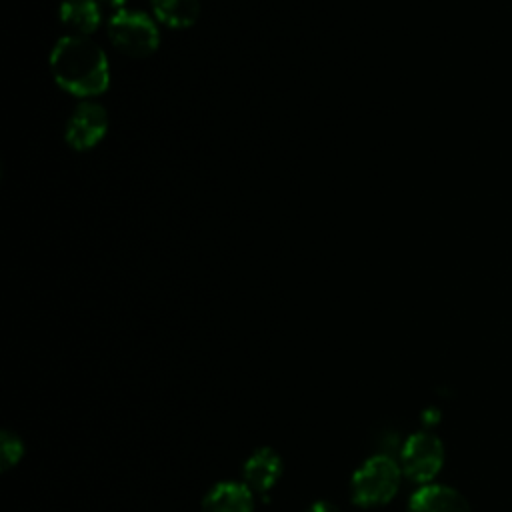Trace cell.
I'll return each instance as SVG.
<instances>
[{"label": "cell", "instance_id": "1", "mask_svg": "<svg viewBox=\"0 0 512 512\" xmlns=\"http://www.w3.org/2000/svg\"><path fill=\"white\" fill-rule=\"evenodd\" d=\"M50 70L62 90L80 98L98 96L110 84L106 54L88 36L60 38L50 52Z\"/></svg>", "mask_w": 512, "mask_h": 512}, {"label": "cell", "instance_id": "2", "mask_svg": "<svg viewBox=\"0 0 512 512\" xmlns=\"http://www.w3.org/2000/svg\"><path fill=\"white\" fill-rule=\"evenodd\" d=\"M402 468L386 452L366 458L352 474L350 494L360 508H374L388 504L400 488Z\"/></svg>", "mask_w": 512, "mask_h": 512}, {"label": "cell", "instance_id": "3", "mask_svg": "<svg viewBox=\"0 0 512 512\" xmlns=\"http://www.w3.org/2000/svg\"><path fill=\"white\" fill-rule=\"evenodd\" d=\"M108 36L116 50L126 56L146 58L156 52L160 34L150 16L136 10H118L108 20Z\"/></svg>", "mask_w": 512, "mask_h": 512}, {"label": "cell", "instance_id": "4", "mask_svg": "<svg viewBox=\"0 0 512 512\" xmlns=\"http://www.w3.org/2000/svg\"><path fill=\"white\" fill-rule=\"evenodd\" d=\"M444 464L442 440L426 430L410 434L400 448V468L406 478L418 484H430Z\"/></svg>", "mask_w": 512, "mask_h": 512}, {"label": "cell", "instance_id": "5", "mask_svg": "<svg viewBox=\"0 0 512 512\" xmlns=\"http://www.w3.org/2000/svg\"><path fill=\"white\" fill-rule=\"evenodd\" d=\"M108 130V114L96 102H82L76 106L72 116L66 122L64 138L70 148L84 152L94 148Z\"/></svg>", "mask_w": 512, "mask_h": 512}, {"label": "cell", "instance_id": "6", "mask_svg": "<svg viewBox=\"0 0 512 512\" xmlns=\"http://www.w3.org/2000/svg\"><path fill=\"white\" fill-rule=\"evenodd\" d=\"M282 470L284 466L280 454L270 446H260L246 458L242 466V478L244 484L266 502L270 490L282 476Z\"/></svg>", "mask_w": 512, "mask_h": 512}, {"label": "cell", "instance_id": "7", "mask_svg": "<svg viewBox=\"0 0 512 512\" xmlns=\"http://www.w3.org/2000/svg\"><path fill=\"white\" fill-rule=\"evenodd\" d=\"M408 512H472V508L456 488L424 484L410 496Z\"/></svg>", "mask_w": 512, "mask_h": 512}, {"label": "cell", "instance_id": "8", "mask_svg": "<svg viewBox=\"0 0 512 512\" xmlns=\"http://www.w3.org/2000/svg\"><path fill=\"white\" fill-rule=\"evenodd\" d=\"M254 492L244 482H216L202 498V512H252Z\"/></svg>", "mask_w": 512, "mask_h": 512}, {"label": "cell", "instance_id": "9", "mask_svg": "<svg viewBox=\"0 0 512 512\" xmlns=\"http://www.w3.org/2000/svg\"><path fill=\"white\" fill-rule=\"evenodd\" d=\"M100 20V6L94 0H64L60 4V22L76 36L92 34Z\"/></svg>", "mask_w": 512, "mask_h": 512}, {"label": "cell", "instance_id": "10", "mask_svg": "<svg viewBox=\"0 0 512 512\" xmlns=\"http://www.w3.org/2000/svg\"><path fill=\"white\" fill-rule=\"evenodd\" d=\"M150 4L156 20L176 30L194 26L200 16V0H150Z\"/></svg>", "mask_w": 512, "mask_h": 512}, {"label": "cell", "instance_id": "11", "mask_svg": "<svg viewBox=\"0 0 512 512\" xmlns=\"http://www.w3.org/2000/svg\"><path fill=\"white\" fill-rule=\"evenodd\" d=\"M0 458H2V470H8L12 466H16L24 454V444L20 440V436L8 428L2 430V438H0Z\"/></svg>", "mask_w": 512, "mask_h": 512}, {"label": "cell", "instance_id": "12", "mask_svg": "<svg viewBox=\"0 0 512 512\" xmlns=\"http://www.w3.org/2000/svg\"><path fill=\"white\" fill-rule=\"evenodd\" d=\"M306 512H342V510L330 500H316L306 508Z\"/></svg>", "mask_w": 512, "mask_h": 512}, {"label": "cell", "instance_id": "13", "mask_svg": "<svg viewBox=\"0 0 512 512\" xmlns=\"http://www.w3.org/2000/svg\"><path fill=\"white\" fill-rule=\"evenodd\" d=\"M104 6H108V8H114L116 12L118 10H122L124 8V4H126V0H100Z\"/></svg>", "mask_w": 512, "mask_h": 512}]
</instances>
